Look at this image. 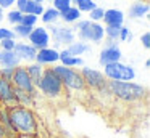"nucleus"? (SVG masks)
<instances>
[{"label":"nucleus","mask_w":150,"mask_h":138,"mask_svg":"<svg viewBox=\"0 0 150 138\" xmlns=\"http://www.w3.org/2000/svg\"><path fill=\"white\" fill-rule=\"evenodd\" d=\"M8 114L18 135H37V119L31 108L15 106L8 109Z\"/></svg>","instance_id":"nucleus-1"},{"label":"nucleus","mask_w":150,"mask_h":138,"mask_svg":"<svg viewBox=\"0 0 150 138\" xmlns=\"http://www.w3.org/2000/svg\"><path fill=\"white\" fill-rule=\"evenodd\" d=\"M111 96L121 99L124 103H136L147 96V88L136 82H116V80H108L107 83Z\"/></svg>","instance_id":"nucleus-2"},{"label":"nucleus","mask_w":150,"mask_h":138,"mask_svg":"<svg viewBox=\"0 0 150 138\" xmlns=\"http://www.w3.org/2000/svg\"><path fill=\"white\" fill-rule=\"evenodd\" d=\"M37 92H40L45 98L49 99H57L62 98L65 95V87H63L62 80L53 74V71L50 67H45L42 74V79H40L39 85L36 87Z\"/></svg>","instance_id":"nucleus-3"},{"label":"nucleus","mask_w":150,"mask_h":138,"mask_svg":"<svg viewBox=\"0 0 150 138\" xmlns=\"http://www.w3.org/2000/svg\"><path fill=\"white\" fill-rule=\"evenodd\" d=\"M53 71L57 77L62 80L63 87L68 90H74V92H82L86 90V83L82 80L81 74L78 69H73V67H65L62 64H55L53 67H50Z\"/></svg>","instance_id":"nucleus-4"},{"label":"nucleus","mask_w":150,"mask_h":138,"mask_svg":"<svg viewBox=\"0 0 150 138\" xmlns=\"http://www.w3.org/2000/svg\"><path fill=\"white\" fill-rule=\"evenodd\" d=\"M103 76L108 80H116V82H131L136 79V69L129 64H124L121 61L111 63L103 66Z\"/></svg>","instance_id":"nucleus-5"},{"label":"nucleus","mask_w":150,"mask_h":138,"mask_svg":"<svg viewBox=\"0 0 150 138\" xmlns=\"http://www.w3.org/2000/svg\"><path fill=\"white\" fill-rule=\"evenodd\" d=\"M47 32L50 35V40H53L55 47H68L69 43L76 40V32L73 31V27L69 26H58V24H49V27H45Z\"/></svg>","instance_id":"nucleus-6"},{"label":"nucleus","mask_w":150,"mask_h":138,"mask_svg":"<svg viewBox=\"0 0 150 138\" xmlns=\"http://www.w3.org/2000/svg\"><path fill=\"white\" fill-rule=\"evenodd\" d=\"M79 74H81L82 80H84L86 83V88H91V90H102L107 87L108 83V79L103 76V72H100V71L97 69H92V67L89 66H82L81 71H79Z\"/></svg>","instance_id":"nucleus-7"},{"label":"nucleus","mask_w":150,"mask_h":138,"mask_svg":"<svg viewBox=\"0 0 150 138\" xmlns=\"http://www.w3.org/2000/svg\"><path fill=\"white\" fill-rule=\"evenodd\" d=\"M10 83L15 87V88H20V90H23V92H28V93H31V95L37 96V90H36V87H34L31 77L28 76L26 67H24V66L15 67L13 77H11V82Z\"/></svg>","instance_id":"nucleus-8"},{"label":"nucleus","mask_w":150,"mask_h":138,"mask_svg":"<svg viewBox=\"0 0 150 138\" xmlns=\"http://www.w3.org/2000/svg\"><path fill=\"white\" fill-rule=\"evenodd\" d=\"M78 39L81 42H92V43H100L105 39V27L100 24V22H89L82 31L76 32Z\"/></svg>","instance_id":"nucleus-9"},{"label":"nucleus","mask_w":150,"mask_h":138,"mask_svg":"<svg viewBox=\"0 0 150 138\" xmlns=\"http://www.w3.org/2000/svg\"><path fill=\"white\" fill-rule=\"evenodd\" d=\"M28 40H29V45H33L36 50H42V48L50 47V42H52V40H50L49 32H47V29L44 27V26L34 27L33 31H31Z\"/></svg>","instance_id":"nucleus-10"},{"label":"nucleus","mask_w":150,"mask_h":138,"mask_svg":"<svg viewBox=\"0 0 150 138\" xmlns=\"http://www.w3.org/2000/svg\"><path fill=\"white\" fill-rule=\"evenodd\" d=\"M0 106H4L7 109L18 106L15 93H13V85L8 80L2 79V77H0Z\"/></svg>","instance_id":"nucleus-11"},{"label":"nucleus","mask_w":150,"mask_h":138,"mask_svg":"<svg viewBox=\"0 0 150 138\" xmlns=\"http://www.w3.org/2000/svg\"><path fill=\"white\" fill-rule=\"evenodd\" d=\"M13 51H15V55L20 58V61H26V63H34V61H36L37 50L33 45L26 43V42H16Z\"/></svg>","instance_id":"nucleus-12"},{"label":"nucleus","mask_w":150,"mask_h":138,"mask_svg":"<svg viewBox=\"0 0 150 138\" xmlns=\"http://www.w3.org/2000/svg\"><path fill=\"white\" fill-rule=\"evenodd\" d=\"M123 60V51L120 47H103V50L100 51V56H98V63L100 66H107L111 63H118V61Z\"/></svg>","instance_id":"nucleus-13"},{"label":"nucleus","mask_w":150,"mask_h":138,"mask_svg":"<svg viewBox=\"0 0 150 138\" xmlns=\"http://www.w3.org/2000/svg\"><path fill=\"white\" fill-rule=\"evenodd\" d=\"M60 61L58 50L53 47H47L42 50H37L36 55V63H39L40 66H47V64H55Z\"/></svg>","instance_id":"nucleus-14"},{"label":"nucleus","mask_w":150,"mask_h":138,"mask_svg":"<svg viewBox=\"0 0 150 138\" xmlns=\"http://www.w3.org/2000/svg\"><path fill=\"white\" fill-rule=\"evenodd\" d=\"M150 11V5L149 2H144V0H139V2L131 3L129 10H127V16L131 19H142L149 15Z\"/></svg>","instance_id":"nucleus-15"},{"label":"nucleus","mask_w":150,"mask_h":138,"mask_svg":"<svg viewBox=\"0 0 150 138\" xmlns=\"http://www.w3.org/2000/svg\"><path fill=\"white\" fill-rule=\"evenodd\" d=\"M102 21L105 22V26H123V22H124V13L121 11V10H116V8L105 10Z\"/></svg>","instance_id":"nucleus-16"},{"label":"nucleus","mask_w":150,"mask_h":138,"mask_svg":"<svg viewBox=\"0 0 150 138\" xmlns=\"http://www.w3.org/2000/svg\"><path fill=\"white\" fill-rule=\"evenodd\" d=\"M58 55H60V61H62V66H65V67H82V66H86L84 64V60H82L81 56H71V55L68 53V50L66 48H63L62 51H58Z\"/></svg>","instance_id":"nucleus-17"},{"label":"nucleus","mask_w":150,"mask_h":138,"mask_svg":"<svg viewBox=\"0 0 150 138\" xmlns=\"http://www.w3.org/2000/svg\"><path fill=\"white\" fill-rule=\"evenodd\" d=\"M0 66L2 67H10V69H15V67L21 66L20 58L15 55V51H5L0 50Z\"/></svg>","instance_id":"nucleus-18"},{"label":"nucleus","mask_w":150,"mask_h":138,"mask_svg":"<svg viewBox=\"0 0 150 138\" xmlns=\"http://www.w3.org/2000/svg\"><path fill=\"white\" fill-rule=\"evenodd\" d=\"M24 67H26V72H28V76L31 77L34 87H37L39 82H40V79H42V74H44V69H45V67L40 66V64L36 63V61H34V63H29L28 66H24Z\"/></svg>","instance_id":"nucleus-19"},{"label":"nucleus","mask_w":150,"mask_h":138,"mask_svg":"<svg viewBox=\"0 0 150 138\" xmlns=\"http://www.w3.org/2000/svg\"><path fill=\"white\" fill-rule=\"evenodd\" d=\"M13 93H15V98H16L18 106L31 108V106L34 104V99H36L34 95H31V93H28V92H23V90H20V88H15V87H13Z\"/></svg>","instance_id":"nucleus-20"},{"label":"nucleus","mask_w":150,"mask_h":138,"mask_svg":"<svg viewBox=\"0 0 150 138\" xmlns=\"http://www.w3.org/2000/svg\"><path fill=\"white\" fill-rule=\"evenodd\" d=\"M66 50H68V53L71 55V56H81V55L87 53V51L92 50V47L89 43H86V42H81V40H74L73 43H69L68 47H66Z\"/></svg>","instance_id":"nucleus-21"},{"label":"nucleus","mask_w":150,"mask_h":138,"mask_svg":"<svg viewBox=\"0 0 150 138\" xmlns=\"http://www.w3.org/2000/svg\"><path fill=\"white\" fill-rule=\"evenodd\" d=\"M82 16V13L79 11L76 6H69L68 10H65V11L60 13V19H62L65 24H74L76 21H79Z\"/></svg>","instance_id":"nucleus-22"},{"label":"nucleus","mask_w":150,"mask_h":138,"mask_svg":"<svg viewBox=\"0 0 150 138\" xmlns=\"http://www.w3.org/2000/svg\"><path fill=\"white\" fill-rule=\"evenodd\" d=\"M40 19H42L44 24H57V21L60 19V13L57 11L53 6H50V8H44V13L40 15Z\"/></svg>","instance_id":"nucleus-23"},{"label":"nucleus","mask_w":150,"mask_h":138,"mask_svg":"<svg viewBox=\"0 0 150 138\" xmlns=\"http://www.w3.org/2000/svg\"><path fill=\"white\" fill-rule=\"evenodd\" d=\"M73 6H76L81 13H89L97 6V3L94 0H73Z\"/></svg>","instance_id":"nucleus-24"},{"label":"nucleus","mask_w":150,"mask_h":138,"mask_svg":"<svg viewBox=\"0 0 150 138\" xmlns=\"http://www.w3.org/2000/svg\"><path fill=\"white\" fill-rule=\"evenodd\" d=\"M33 29H34V27H29V26H24V24H16V26H13V29H11V31H13L15 37L28 39Z\"/></svg>","instance_id":"nucleus-25"},{"label":"nucleus","mask_w":150,"mask_h":138,"mask_svg":"<svg viewBox=\"0 0 150 138\" xmlns=\"http://www.w3.org/2000/svg\"><path fill=\"white\" fill-rule=\"evenodd\" d=\"M21 19H23V13L18 11L16 8H15V10H10V11H8V15H7V21L10 22V24H13V26L21 24Z\"/></svg>","instance_id":"nucleus-26"},{"label":"nucleus","mask_w":150,"mask_h":138,"mask_svg":"<svg viewBox=\"0 0 150 138\" xmlns=\"http://www.w3.org/2000/svg\"><path fill=\"white\" fill-rule=\"evenodd\" d=\"M120 29L121 26H105V39L118 40L120 39Z\"/></svg>","instance_id":"nucleus-27"},{"label":"nucleus","mask_w":150,"mask_h":138,"mask_svg":"<svg viewBox=\"0 0 150 138\" xmlns=\"http://www.w3.org/2000/svg\"><path fill=\"white\" fill-rule=\"evenodd\" d=\"M103 13H105V10L102 8V6H95L92 11H89V21L91 22H98V21H102V18H103Z\"/></svg>","instance_id":"nucleus-28"},{"label":"nucleus","mask_w":150,"mask_h":138,"mask_svg":"<svg viewBox=\"0 0 150 138\" xmlns=\"http://www.w3.org/2000/svg\"><path fill=\"white\" fill-rule=\"evenodd\" d=\"M52 3H53L52 6H53V8H55L58 13L68 10L69 6H73V0H52Z\"/></svg>","instance_id":"nucleus-29"},{"label":"nucleus","mask_w":150,"mask_h":138,"mask_svg":"<svg viewBox=\"0 0 150 138\" xmlns=\"http://www.w3.org/2000/svg\"><path fill=\"white\" fill-rule=\"evenodd\" d=\"M132 40V32L129 31V27H126V26H121V29H120V39H118V42H129Z\"/></svg>","instance_id":"nucleus-30"},{"label":"nucleus","mask_w":150,"mask_h":138,"mask_svg":"<svg viewBox=\"0 0 150 138\" xmlns=\"http://www.w3.org/2000/svg\"><path fill=\"white\" fill-rule=\"evenodd\" d=\"M37 16H34V15H23V19H21V24H24V26H29V27H36V24H37Z\"/></svg>","instance_id":"nucleus-31"},{"label":"nucleus","mask_w":150,"mask_h":138,"mask_svg":"<svg viewBox=\"0 0 150 138\" xmlns=\"http://www.w3.org/2000/svg\"><path fill=\"white\" fill-rule=\"evenodd\" d=\"M16 45V40L15 39H7V40H2L0 42V50H5V51H11Z\"/></svg>","instance_id":"nucleus-32"},{"label":"nucleus","mask_w":150,"mask_h":138,"mask_svg":"<svg viewBox=\"0 0 150 138\" xmlns=\"http://www.w3.org/2000/svg\"><path fill=\"white\" fill-rule=\"evenodd\" d=\"M13 71L15 69H10V67H0V77L8 82H11V77H13Z\"/></svg>","instance_id":"nucleus-33"},{"label":"nucleus","mask_w":150,"mask_h":138,"mask_svg":"<svg viewBox=\"0 0 150 138\" xmlns=\"http://www.w3.org/2000/svg\"><path fill=\"white\" fill-rule=\"evenodd\" d=\"M140 42H142L144 48L149 50V48H150V32H144V34L140 35Z\"/></svg>","instance_id":"nucleus-34"},{"label":"nucleus","mask_w":150,"mask_h":138,"mask_svg":"<svg viewBox=\"0 0 150 138\" xmlns=\"http://www.w3.org/2000/svg\"><path fill=\"white\" fill-rule=\"evenodd\" d=\"M16 2V0H0V8H10L11 5H13V3Z\"/></svg>","instance_id":"nucleus-35"},{"label":"nucleus","mask_w":150,"mask_h":138,"mask_svg":"<svg viewBox=\"0 0 150 138\" xmlns=\"http://www.w3.org/2000/svg\"><path fill=\"white\" fill-rule=\"evenodd\" d=\"M105 47H120V42L118 40H111V39H105Z\"/></svg>","instance_id":"nucleus-36"},{"label":"nucleus","mask_w":150,"mask_h":138,"mask_svg":"<svg viewBox=\"0 0 150 138\" xmlns=\"http://www.w3.org/2000/svg\"><path fill=\"white\" fill-rule=\"evenodd\" d=\"M0 138H8L7 132H5V128L2 127V124H0Z\"/></svg>","instance_id":"nucleus-37"},{"label":"nucleus","mask_w":150,"mask_h":138,"mask_svg":"<svg viewBox=\"0 0 150 138\" xmlns=\"http://www.w3.org/2000/svg\"><path fill=\"white\" fill-rule=\"evenodd\" d=\"M20 138H39L37 135H20Z\"/></svg>","instance_id":"nucleus-38"},{"label":"nucleus","mask_w":150,"mask_h":138,"mask_svg":"<svg viewBox=\"0 0 150 138\" xmlns=\"http://www.w3.org/2000/svg\"><path fill=\"white\" fill-rule=\"evenodd\" d=\"M4 8H0V21H2V19H4Z\"/></svg>","instance_id":"nucleus-39"},{"label":"nucleus","mask_w":150,"mask_h":138,"mask_svg":"<svg viewBox=\"0 0 150 138\" xmlns=\"http://www.w3.org/2000/svg\"><path fill=\"white\" fill-rule=\"evenodd\" d=\"M149 66H150V60H145V67L149 69Z\"/></svg>","instance_id":"nucleus-40"},{"label":"nucleus","mask_w":150,"mask_h":138,"mask_svg":"<svg viewBox=\"0 0 150 138\" xmlns=\"http://www.w3.org/2000/svg\"><path fill=\"white\" fill-rule=\"evenodd\" d=\"M33 2H36V3H44L45 0H33Z\"/></svg>","instance_id":"nucleus-41"},{"label":"nucleus","mask_w":150,"mask_h":138,"mask_svg":"<svg viewBox=\"0 0 150 138\" xmlns=\"http://www.w3.org/2000/svg\"><path fill=\"white\" fill-rule=\"evenodd\" d=\"M144 2H149V0H144Z\"/></svg>","instance_id":"nucleus-42"},{"label":"nucleus","mask_w":150,"mask_h":138,"mask_svg":"<svg viewBox=\"0 0 150 138\" xmlns=\"http://www.w3.org/2000/svg\"><path fill=\"white\" fill-rule=\"evenodd\" d=\"M134 2H139V0H134Z\"/></svg>","instance_id":"nucleus-43"},{"label":"nucleus","mask_w":150,"mask_h":138,"mask_svg":"<svg viewBox=\"0 0 150 138\" xmlns=\"http://www.w3.org/2000/svg\"><path fill=\"white\" fill-rule=\"evenodd\" d=\"M49 2H52V0H49Z\"/></svg>","instance_id":"nucleus-44"}]
</instances>
